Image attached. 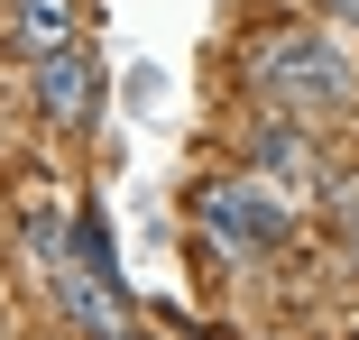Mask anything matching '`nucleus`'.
<instances>
[{
  "label": "nucleus",
  "instance_id": "nucleus-1",
  "mask_svg": "<svg viewBox=\"0 0 359 340\" xmlns=\"http://www.w3.org/2000/svg\"><path fill=\"white\" fill-rule=\"evenodd\" d=\"M258 92L276 101V111H350L359 101V74H350V55L323 37V28H276V37H258Z\"/></svg>",
  "mask_w": 359,
  "mask_h": 340
},
{
  "label": "nucleus",
  "instance_id": "nucleus-2",
  "mask_svg": "<svg viewBox=\"0 0 359 340\" xmlns=\"http://www.w3.org/2000/svg\"><path fill=\"white\" fill-rule=\"evenodd\" d=\"M194 221H203L212 248H231V257H276L285 239H295V202H276L258 175H240V184H203Z\"/></svg>",
  "mask_w": 359,
  "mask_h": 340
},
{
  "label": "nucleus",
  "instance_id": "nucleus-3",
  "mask_svg": "<svg viewBox=\"0 0 359 340\" xmlns=\"http://www.w3.org/2000/svg\"><path fill=\"white\" fill-rule=\"evenodd\" d=\"M37 101H46L55 129H83V120H93V101H102V64H93L83 37L55 46V55H37Z\"/></svg>",
  "mask_w": 359,
  "mask_h": 340
},
{
  "label": "nucleus",
  "instance_id": "nucleus-4",
  "mask_svg": "<svg viewBox=\"0 0 359 340\" xmlns=\"http://www.w3.org/2000/svg\"><path fill=\"white\" fill-rule=\"evenodd\" d=\"M258 175H267V184H285V202H304V193L323 184V157H313L304 129H295V111H276V120L258 129Z\"/></svg>",
  "mask_w": 359,
  "mask_h": 340
},
{
  "label": "nucleus",
  "instance_id": "nucleus-5",
  "mask_svg": "<svg viewBox=\"0 0 359 340\" xmlns=\"http://www.w3.org/2000/svg\"><path fill=\"white\" fill-rule=\"evenodd\" d=\"M74 0H19V46L28 55H55V46H74Z\"/></svg>",
  "mask_w": 359,
  "mask_h": 340
},
{
  "label": "nucleus",
  "instance_id": "nucleus-6",
  "mask_svg": "<svg viewBox=\"0 0 359 340\" xmlns=\"http://www.w3.org/2000/svg\"><path fill=\"white\" fill-rule=\"evenodd\" d=\"M332 19H350V28H359V0H332Z\"/></svg>",
  "mask_w": 359,
  "mask_h": 340
}]
</instances>
